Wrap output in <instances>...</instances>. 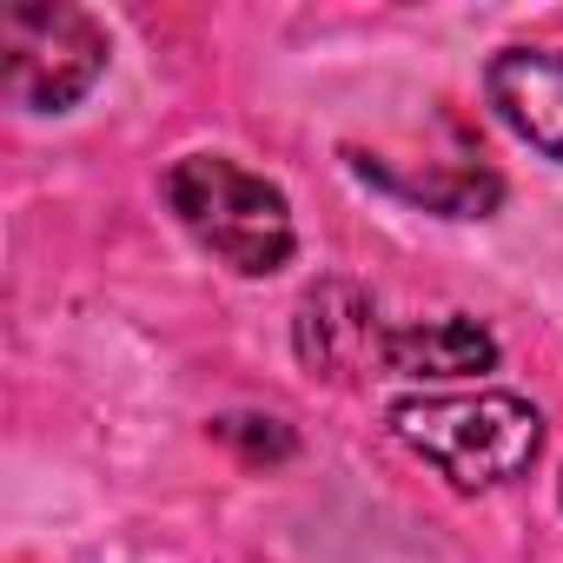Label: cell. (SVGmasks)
Masks as SVG:
<instances>
[{"instance_id": "6da1fadb", "label": "cell", "mask_w": 563, "mask_h": 563, "mask_svg": "<svg viewBox=\"0 0 563 563\" xmlns=\"http://www.w3.org/2000/svg\"><path fill=\"white\" fill-rule=\"evenodd\" d=\"M173 219L232 272L245 278H272L278 265H292L299 252V225H292V199L278 192L265 173L225 159V153H186L166 166L159 179Z\"/></svg>"}, {"instance_id": "7a4b0ae2", "label": "cell", "mask_w": 563, "mask_h": 563, "mask_svg": "<svg viewBox=\"0 0 563 563\" xmlns=\"http://www.w3.org/2000/svg\"><path fill=\"white\" fill-rule=\"evenodd\" d=\"M391 431L405 451L438 464L457 490H497L523 477L543 451V411L517 391H457V398H398Z\"/></svg>"}, {"instance_id": "3957f363", "label": "cell", "mask_w": 563, "mask_h": 563, "mask_svg": "<svg viewBox=\"0 0 563 563\" xmlns=\"http://www.w3.org/2000/svg\"><path fill=\"white\" fill-rule=\"evenodd\" d=\"M107 27L67 0H14L0 14V87L27 113L80 107L107 74Z\"/></svg>"}, {"instance_id": "277c9868", "label": "cell", "mask_w": 563, "mask_h": 563, "mask_svg": "<svg viewBox=\"0 0 563 563\" xmlns=\"http://www.w3.org/2000/svg\"><path fill=\"white\" fill-rule=\"evenodd\" d=\"M385 325H378V306L365 286L352 278H319V286L299 299V319H292V345L299 358L319 372V378H365L372 365H385Z\"/></svg>"}, {"instance_id": "5b68a950", "label": "cell", "mask_w": 563, "mask_h": 563, "mask_svg": "<svg viewBox=\"0 0 563 563\" xmlns=\"http://www.w3.org/2000/svg\"><path fill=\"white\" fill-rule=\"evenodd\" d=\"M484 100L530 153L563 166V54L556 47H504L484 67Z\"/></svg>"}, {"instance_id": "8992f818", "label": "cell", "mask_w": 563, "mask_h": 563, "mask_svg": "<svg viewBox=\"0 0 563 563\" xmlns=\"http://www.w3.org/2000/svg\"><path fill=\"white\" fill-rule=\"evenodd\" d=\"M497 365V339L451 312V319H418V325H398L385 339V372L398 378H418V385H438V378H477Z\"/></svg>"}, {"instance_id": "52a82bcc", "label": "cell", "mask_w": 563, "mask_h": 563, "mask_svg": "<svg viewBox=\"0 0 563 563\" xmlns=\"http://www.w3.org/2000/svg\"><path fill=\"white\" fill-rule=\"evenodd\" d=\"M212 431H219L225 444H239V451H245V464L292 457V438H286V424H278V418H219Z\"/></svg>"}]
</instances>
